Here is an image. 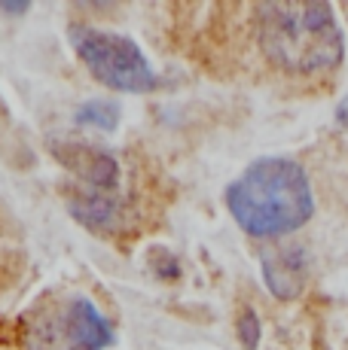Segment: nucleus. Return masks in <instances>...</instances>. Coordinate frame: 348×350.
Returning <instances> with one entry per match:
<instances>
[{"mask_svg": "<svg viewBox=\"0 0 348 350\" xmlns=\"http://www.w3.org/2000/svg\"><path fill=\"white\" fill-rule=\"evenodd\" d=\"M226 207L251 238H281L312 219L314 195L303 165L269 156L257 159L236 183H229Z\"/></svg>", "mask_w": 348, "mask_h": 350, "instance_id": "1", "label": "nucleus"}, {"mask_svg": "<svg viewBox=\"0 0 348 350\" xmlns=\"http://www.w3.org/2000/svg\"><path fill=\"white\" fill-rule=\"evenodd\" d=\"M257 37L263 55L290 77L333 70L345 55V37L333 6L312 0H278L260 6Z\"/></svg>", "mask_w": 348, "mask_h": 350, "instance_id": "2", "label": "nucleus"}, {"mask_svg": "<svg viewBox=\"0 0 348 350\" xmlns=\"http://www.w3.org/2000/svg\"><path fill=\"white\" fill-rule=\"evenodd\" d=\"M25 350H107L113 326L86 295L43 301L25 317Z\"/></svg>", "mask_w": 348, "mask_h": 350, "instance_id": "3", "label": "nucleus"}, {"mask_svg": "<svg viewBox=\"0 0 348 350\" xmlns=\"http://www.w3.org/2000/svg\"><path fill=\"white\" fill-rule=\"evenodd\" d=\"M71 37L86 70L98 83H104L107 89L144 95V92H153L159 85L156 73H153L150 62L138 49L135 40L123 37V33L98 31V28H77Z\"/></svg>", "mask_w": 348, "mask_h": 350, "instance_id": "4", "label": "nucleus"}, {"mask_svg": "<svg viewBox=\"0 0 348 350\" xmlns=\"http://www.w3.org/2000/svg\"><path fill=\"white\" fill-rule=\"evenodd\" d=\"M52 156L62 161L77 180H83V189L116 192L119 186V161L113 152L101 146L83 144V140H52Z\"/></svg>", "mask_w": 348, "mask_h": 350, "instance_id": "5", "label": "nucleus"}, {"mask_svg": "<svg viewBox=\"0 0 348 350\" xmlns=\"http://www.w3.org/2000/svg\"><path fill=\"white\" fill-rule=\"evenodd\" d=\"M263 280L278 299H297L309 278V256L299 244H278L260 256Z\"/></svg>", "mask_w": 348, "mask_h": 350, "instance_id": "6", "label": "nucleus"}, {"mask_svg": "<svg viewBox=\"0 0 348 350\" xmlns=\"http://www.w3.org/2000/svg\"><path fill=\"white\" fill-rule=\"evenodd\" d=\"M71 213L77 217V223L98 234H119L129 223V211L119 201L116 192H95V189H79L71 195L68 201Z\"/></svg>", "mask_w": 348, "mask_h": 350, "instance_id": "7", "label": "nucleus"}, {"mask_svg": "<svg viewBox=\"0 0 348 350\" xmlns=\"http://www.w3.org/2000/svg\"><path fill=\"white\" fill-rule=\"evenodd\" d=\"M119 116H123V110H119L116 100H86L83 107L77 110V122L79 125H89V128H101V131H113V128L119 125Z\"/></svg>", "mask_w": 348, "mask_h": 350, "instance_id": "8", "label": "nucleus"}, {"mask_svg": "<svg viewBox=\"0 0 348 350\" xmlns=\"http://www.w3.org/2000/svg\"><path fill=\"white\" fill-rule=\"evenodd\" d=\"M236 332H238V341H242L245 350H253L260 345V317L253 308H245L238 314V323H236Z\"/></svg>", "mask_w": 348, "mask_h": 350, "instance_id": "9", "label": "nucleus"}, {"mask_svg": "<svg viewBox=\"0 0 348 350\" xmlns=\"http://www.w3.org/2000/svg\"><path fill=\"white\" fill-rule=\"evenodd\" d=\"M336 122L343 128H348V95L339 100V107H336Z\"/></svg>", "mask_w": 348, "mask_h": 350, "instance_id": "10", "label": "nucleus"}, {"mask_svg": "<svg viewBox=\"0 0 348 350\" xmlns=\"http://www.w3.org/2000/svg\"><path fill=\"white\" fill-rule=\"evenodd\" d=\"M0 10L3 12H25L28 10V3H0Z\"/></svg>", "mask_w": 348, "mask_h": 350, "instance_id": "11", "label": "nucleus"}]
</instances>
